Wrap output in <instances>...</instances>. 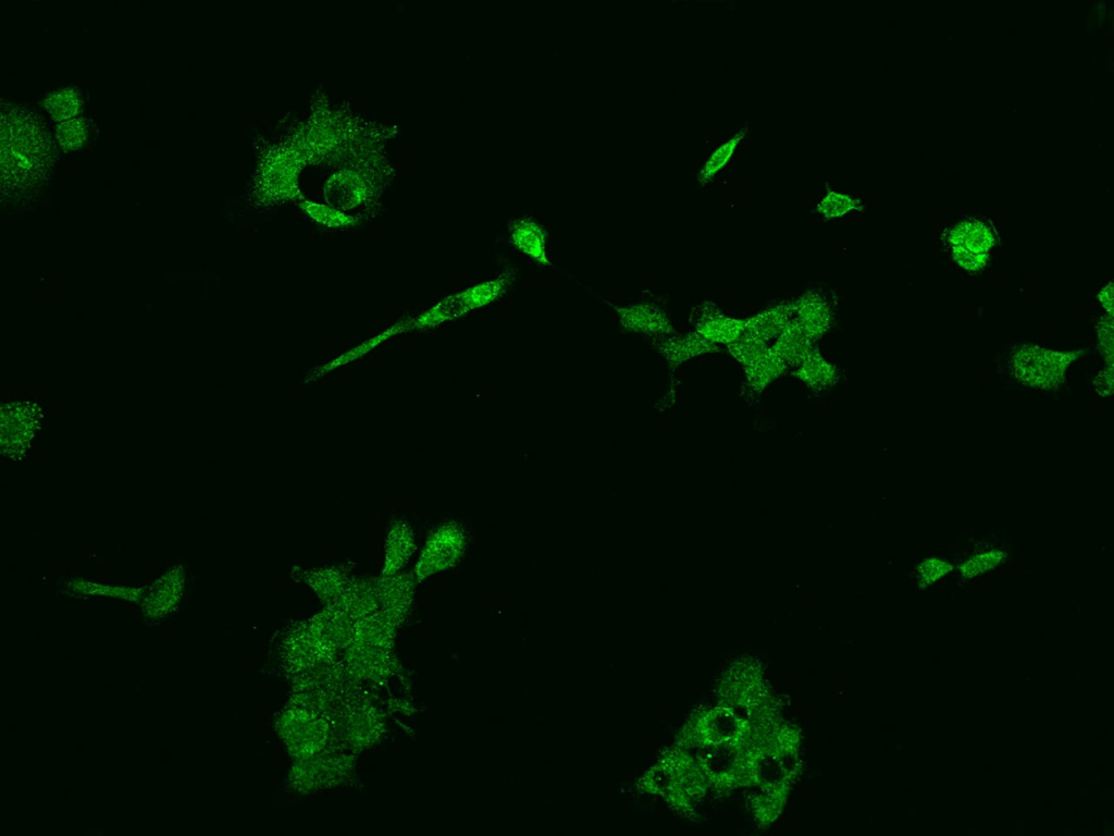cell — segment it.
Wrapping results in <instances>:
<instances>
[{
  "mask_svg": "<svg viewBox=\"0 0 1114 836\" xmlns=\"http://www.w3.org/2000/svg\"><path fill=\"white\" fill-rule=\"evenodd\" d=\"M321 753L299 759V765L296 766L292 776L295 778V784L301 789L312 790L320 786H328L332 781L337 783L348 774L351 768L350 757L336 754L323 756Z\"/></svg>",
  "mask_w": 1114,
  "mask_h": 836,
  "instance_id": "30bf717a",
  "label": "cell"
},
{
  "mask_svg": "<svg viewBox=\"0 0 1114 836\" xmlns=\"http://www.w3.org/2000/svg\"><path fill=\"white\" fill-rule=\"evenodd\" d=\"M509 236L514 247L532 261L551 266L548 254V235L536 220L530 217L518 218L510 226Z\"/></svg>",
  "mask_w": 1114,
  "mask_h": 836,
  "instance_id": "4fadbf2b",
  "label": "cell"
},
{
  "mask_svg": "<svg viewBox=\"0 0 1114 836\" xmlns=\"http://www.w3.org/2000/svg\"><path fill=\"white\" fill-rule=\"evenodd\" d=\"M414 576L404 572L381 575L376 579L379 610L396 626H399L410 611L415 589Z\"/></svg>",
  "mask_w": 1114,
  "mask_h": 836,
  "instance_id": "ba28073f",
  "label": "cell"
},
{
  "mask_svg": "<svg viewBox=\"0 0 1114 836\" xmlns=\"http://www.w3.org/2000/svg\"><path fill=\"white\" fill-rule=\"evenodd\" d=\"M788 368L785 362L770 351L759 361L744 368L746 385L751 391L760 393L782 377Z\"/></svg>",
  "mask_w": 1114,
  "mask_h": 836,
  "instance_id": "d6986e66",
  "label": "cell"
},
{
  "mask_svg": "<svg viewBox=\"0 0 1114 836\" xmlns=\"http://www.w3.org/2000/svg\"><path fill=\"white\" fill-rule=\"evenodd\" d=\"M795 370L794 375L804 385L816 391L832 388L840 375L838 367L816 349Z\"/></svg>",
  "mask_w": 1114,
  "mask_h": 836,
  "instance_id": "ac0fdd59",
  "label": "cell"
},
{
  "mask_svg": "<svg viewBox=\"0 0 1114 836\" xmlns=\"http://www.w3.org/2000/svg\"><path fill=\"white\" fill-rule=\"evenodd\" d=\"M88 124L83 118L61 122L56 129V138L65 151L79 150L88 138Z\"/></svg>",
  "mask_w": 1114,
  "mask_h": 836,
  "instance_id": "d4e9b609",
  "label": "cell"
},
{
  "mask_svg": "<svg viewBox=\"0 0 1114 836\" xmlns=\"http://www.w3.org/2000/svg\"><path fill=\"white\" fill-rule=\"evenodd\" d=\"M1002 560H1004V553L997 550L980 553L965 561L961 565V572L965 577L977 576L995 568Z\"/></svg>",
  "mask_w": 1114,
  "mask_h": 836,
  "instance_id": "484cf974",
  "label": "cell"
},
{
  "mask_svg": "<svg viewBox=\"0 0 1114 836\" xmlns=\"http://www.w3.org/2000/svg\"><path fill=\"white\" fill-rule=\"evenodd\" d=\"M1097 299L1106 310L1107 315L1113 316V284L1112 281L1109 285L1101 289L1097 295Z\"/></svg>",
  "mask_w": 1114,
  "mask_h": 836,
  "instance_id": "f546056e",
  "label": "cell"
},
{
  "mask_svg": "<svg viewBox=\"0 0 1114 836\" xmlns=\"http://www.w3.org/2000/svg\"><path fill=\"white\" fill-rule=\"evenodd\" d=\"M690 322L699 335L716 346L724 344L727 347L746 334L745 319L728 316L710 301L692 310Z\"/></svg>",
  "mask_w": 1114,
  "mask_h": 836,
  "instance_id": "8992f818",
  "label": "cell"
},
{
  "mask_svg": "<svg viewBox=\"0 0 1114 836\" xmlns=\"http://www.w3.org/2000/svg\"><path fill=\"white\" fill-rule=\"evenodd\" d=\"M747 128H742L732 139L722 144L708 159L707 163L698 172L699 183L711 181L733 158L742 140L746 137Z\"/></svg>",
  "mask_w": 1114,
  "mask_h": 836,
  "instance_id": "7402d4cb",
  "label": "cell"
},
{
  "mask_svg": "<svg viewBox=\"0 0 1114 836\" xmlns=\"http://www.w3.org/2000/svg\"><path fill=\"white\" fill-rule=\"evenodd\" d=\"M1095 389L1101 397H1110L1113 393V366H1106L1094 380Z\"/></svg>",
  "mask_w": 1114,
  "mask_h": 836,
  "instance_id": "f1b7e54d",
  "label": "cell"
},
{
  "mask_svg": "<svg viewBox=\"0 0 1114 836\" xmlns=\"http://www.w3.org/2000/svg\"><path fill=\"white\" fill-rule=\"evenodd\" d=\"M770 347L769 342L745 334L735 342L728 344L727 350L739 365L746 368L769 353Z\"/></svg>",
  "mask_w": 1114,
  "mask_h": 836,
  "instance_id": "cb8c5ba5",
  "label": "cell"
},
{
  "mask_svg": "<svg viewBox=\"0 0 1114 836\" xmlns=\"http://www.w3.org/2000/svg\"><path fill=\"white\" fill-rule=\"evenodd\" d=\"M3 196L31 192L40 187L54 168V149L39 117L22 106L3 108Z\"/></svg>",
  "mask_w": 1114,
  "mask_h": 836,
  "instance_id": "6da1fadb",
  "label": "cell"
},
{
  "mask_svg": "<svg viewBox=\"0 0 1114 836\" xmlns=\"http://www.w3.org/2000/svg\"><path fill=\"white\" fill-rule=\"evenodd\" d=\"M300 207L303 212L316 224L332 229L353 227L357 223V218L348 215L339 209L333 208L328 204H320L313 201L303 200L300 202Z\"/></svg>",
  "mask_w": 1114,
  "mask_h": 836,
  "instance_id": "44dd1931",
  "label": "cell"
},
{
  "mask_svg": "<svg viewBox=\"0 0 1114 836\" xmlns=\"http://www.w3.org/2000/svg\"><path fill=\"white\" fill-rule=\"evenodd\" d=\"M280 734L297 759L325 751L329 741V722L314 708H294L280 719Z\"/></svg>",
  "mask_w": 1114,
  "mask_h": 836,
  "instance_id": "3957f363",
  "label": "cell"
},
{
  "mask_svg": "<svg viewBox=\"0 0 1114 836\" xmlns=\"http://www.w3.org/2000/svg\"><path fill=\"white\" fill-rule=\"evenodd\" d=\"M814 349V342L794 319L770 347L773 354L788 367L794 368L799 366Z\"/></svg>",
  "mask_w": 1114,
  "mask_h": 836,
  "instance_id": "2e32d148",
  "label": "cell"
},
{
  "mask_svg": "<svg viewBox=\"0 0 1114 836\" xmlns=\"http://www.w3.org/2000/svg\"><path fill=\"white\" fill-rule=\"evenodd\" d=\"M610 305L617 313L618 323L629 333L645 335L654 340H661L676 334L670 315L658 305L650 303L628 306Z\"/></svg>",
  "mask_w": 1114,
  "mask_h": 836,
  "instance_id": "52a82bcc",
  "label": "cell"
},
{
  "mask_svg": "<svg viewBox=\"0 0 1114 836\" xmlns=\"http://www.w3.org/2000/svg\"><path fill=\"white\" fill-rule=\"evenodd\" d=\"M949 570L950 565L948 567V564L942 561L928 560L921 565L919 576L925 583L931 584L938 580L939 577H942L944 574H946Z\"/></svg>",
  "mask_w": 1114,
  "mask_h": 836,
  "instance_id": "83f0119b",
  "label": "cell"
},
{
  "mask_svg": "<svg viewBox=\"0 0 1114 836\" xmlns=\"http://www.w3.org/2000/svg\"><path fill=\"white\" fill-rule=\"evenodd\" d=\"M300 579L311 587L326 606L336 604L352 582L350 570L345 565L303 570Z\"/></svg>",
  "mask_w": 1114,
  "mask_h": 836,
  "instance_id": "7c38bea8",
  "label": "cell"
},
{
  "mask_svg": "<svg viewBox=\"0 0 1114 836\" xmlns=\"http://www.w3.org/2000/svg\"><path fill=\"white\" fill-rule=\"evenodd\" d=\"M953 261L970 273L981 272L989 262L996 235L992 226L980 219L963 220L948 236Z\"/></svg>",
  "mask_w": 1114,
  "mask_h": 836,
  "instance_id": "277c9868",
  "label": "cell"
},
{
  "mask_svg": "<svg viewBox=\"0 0 1114 836\" xmlns=\"http://www.w3.org/2000/svg\"><path fill=\"white\" fill-rule=\"evenodd\" d=\"M515 272H505L497 278L481 282L459 293L466 314L497 302L513 285Z\"/></svg>",
  "mask_w": 1114,
  "mask_h": 836,
  "instance_id": "e0dca14e",
  "label": "cell"
},
{
  "mask_svg": "<svg viewBox=\"0 0 1114 836\" xmlns=\"http://www.w3.org/2000/svg\"><path fill=\"white\" fill-rule=\"evenodd\" d=\"M370 176V172L362 168L345 169L334 174L326 184L327 204L346 213L374 201L378 186Z\"/></svg>",
  "mask_w": 1114,
  "mask_h": 836,
  "instance_id": "5b68a950",
  "label": "cell"
},
{
  "mask_svg": "<svg viewBox=\"0 0 1114 836\" xmlns=\"http://www.w3.org/2000/svg\"><path fill=\"white\" fill-rule=\"evenodd\" d=\"M863 207L862 202L853 198V196L844 192L829 190L816 206V209L825 220H833L852 212L862 211Z\"/></svg>",
  "mask_w": 1114,
  "mask_h": 836,
  "instance_id": "603a6c76",
  "label": "cell"
},
{
  "mask_svg": "<svg viewBox=\"0 0 1114 836\" xmlns=\"http://www.w3.org/2000/svg\"><path fill=\"white\" fill-rule=\"evenodd\" d=\"M656 350L661 354L668 368L676 371L683 364L700 356L720 351V347L708 341L693 330L685 335H672L658 340Z\"/></svg>",
  "mask_w": 1114,
  "mask_h": 836,
  "instance_id": "8fae6325",
  "label": "cell"
},
{
  "mask_svg": "<svg viewBox=\"0 0 1114 836\" xmlns=\"http://www.w3.org/2000/svg\"><path fill=\"white\" fill-rule=\"evenodd\" d=\"M1082 354V351H1060L1026 343L1011 355L1010 370L1020 384L1052 391L1063 385L1070 366Z\"/></svg>",
  "mask_w": 1114,
  "mask_h": 836,
  "instance_id": "7a4b0ae2",
  "label": "cell"
},
{
  "mask_svg": "<svg viewBox=\"0 0 1114 836\" xmlns=\"http://www.w3.org/2000/svg\"><path fill=\"white\" fill-rule=\"evenodd\" d=\"M44 104L49 115L59 122L77 118L83 107L81 94L74 88H65L49 94Z\"/></svg>",
  "mask_w": 1114,
  "mask_h": 836,
  "instance_id": "ffe728a7",
  "label": "cell"
},
{
  "mask_svg": "<svg viewBox=\"0 0 1114 836\" xmlns=\"http://www.w3.org/2000/svg\"><path fill=\"white\" fill-rule=\"evenodd\" d=\"M834 317V303L822 291H807L794 302V321L814 343L832 329Z\"/></svg>",
  "mask_w": 1114,
  "mask_h": 836,
  "instance_id": "9c48e42d",
  "label": "cell"
},
{
  "mask_svg": "<svg viewBox=\"0 0 1114 836\" xmlns=\"http://www.w3.org/2000/svg\"><path fill=\"white\" fill-rule=\"evenodd\" d=\"M794 319V303L777 304L747 319L746 334L769 342L776 340Z\"/></svg>",
  "mask_w": 1114,
  "mask_h": 836,
  "instance_id": "9a60e30c",
  "label": "cell"
},
{
  "mask_svg": "<svg viewBox=\"0 0 1114 836\" xmlns=\"http://www.w3.org/2000/svg\"><path fill=\"white\" fill-rule=\"evenodd\" d=\"M1097 338L1101 354H1103L1107 366H1113L1114 356V343H1113V316L1106 314L1097 324Z\"/></svg>",
  "mask_w": 1114,
  "mask_h": 836,
  "instance_id": "4316f807",
  "label": "cell"
},
{
  "mask_svg": "<svg viewBox=\"0 0 1114 836\" xmlns=\"http://www.w3.org/2000/svg\"><path fill=\"white\" fill-rule=\"evenodd\" d=\"M415 550V536L411 526L403 521H394L386 538L385 563L381 575L403 572Z\"/></svg>",
  "mask_w": 1114,
  "mask_h": 836,
  "instance_id": "5bb4252c",
  "label": "cell"
}]
</instances>
